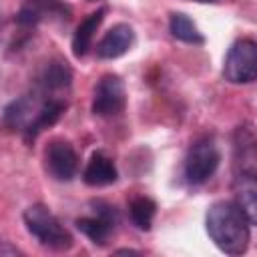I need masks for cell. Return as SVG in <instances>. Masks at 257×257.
Masks as SVG:
<instances>
[{"label":"cell","instance_id":"3","mask_svg":"<svg viewBox=\"0 0 257 257\" xmlns=\"http://www.w3.org/2000/svg\"><path fill=\"white\" fill-rule=\"evenodd\" d=\"M223 76L231 84H249L257 78V44L251 38H241L229 48Z\"/></svg>","mask_w":257,"mask_h":257},{"label":"cell","instance_id":"6","mask_svg":"<svg viewBox=\"0 0 257 257\" xmlns=\"http://www.w3.org/2000/svg\"><path fill=\"white\" fill-rule=\"evenodd\" d=\"M46 171L56 181H70L78 171V155L68 141L54 139L44 151Z\"/></svg>","mask_w":257,"mask_h":257},{"label":"cell","instance_id":"4","mask_svg":"<svg viewBox=\"0 0 257 257\" xmlns=\"http://www.w3.org/2000/svg\"><path fill=\"white\" fill-rule=\"evenodd\" d=\"M221 163V153L211 139L197 141L185 159V179L191 185H203L209 181Z\"/></svg>","mask_w":257,"mask_h":257},{"label":"cell","instance_id":"18","mask_svg":"<svg viewBox=\"0 0 257 257\" xmlns=\"http://www.w3.org/2000/svg\"><path fill=\"white\" fill-rule=\"evenodd\" d=\"M88 2H96V0H88Z\"/></svg>","mask_w":257,"mask_h":257},{"label":"cell","instance_id":"13","mask_svg":"<svg viewBox=\"0 0 257 257\" xmlns=\"http://www.w3.org/2000/svg\"><path fill=\"white\" fill-rule=\"evenodd\" d=\"M40 106V104H38ZM38 106L34 104V98L30 94L16 98L14 102H10L4 110V122L12 128V131H26V126L30 124V120L34 118Z\"/></svg>","mask_w":257,"mask_h":257},{"label":"cell","instance_id":"9","mask_svg":"<svg viewBox=\"0 0 257 257\" xmlns=\"http://www.w3.org/2000/svg\"><path fill=\"white\" fill-rule=\"evenodd\" d=\"M133 42H135V30H133V26H128L124 22H118L96 44V56L102 58V60L118 58L124 52H128V48L133 46Z\"/></svg>","mask_w":257,"mask_h":257},{"label":"cell","instance_id":"10","mask_svg":"<svg viewBox=\"0 0 257 257\" xmlns=\"http://www.w3.org/2000/svg\"><path fill=\"white\" fill-rule=\"evenodd\" d=\"M118 173H116V167L112 163L110 157H106L104 153L96 151L92 153L90 161L86 163L84 167V173H82V179L86 185L90 187H104V185H112L116 181Z\"/></svg>","mask_w":257,"mask_h":257},{"label":"cell","instance_id":"12","mask_svg":"<svg viewBox=\"0 0 257 257\" xmlns=\"http://www.w3.org/2000/svg\"><path fill=\"white\" fill-rule=\"evenodd\" d=\"M64 108H66V104H64L60 98H46V100L38 106V110H36L34 118L30 120V124L26 126L24 137H26V139H34L38 133H42V131L48 128V126H52V124L62 116Z\"/></svg>","mask_w":257,"mask_h":257},{"label":"cell","instance_id":"8","mask_svg":"<svg viewBox=\"0 0 257 257\" xmlns=\"http://www.w3.org/2000/svg\"><path fill=\"white\" fill-rule=\"evenodd\" d=\"M70 14V6L64 4L62 0H24L20 12L16 14V22L22 26H32L44 18L68 20Z\"/></svg>","mask_w":257,"mask_h":257},{"label":"cell","instance_id":"5","mask_svg":"<svg viewBox=\"0 0 257 257\" xmlns=\"http://www.w3.org/2000/svg\"><path fill=\"white\" fill-rule=\"evenodd\" d=\"M124 104H126V92L120 76L104 74L94 86L92 112L96 116H114L122 112Z\"/></svg>","mask_w":257,"mask_h":257},{"label":"cell","instance_id":"17","mask_svg":"<svg viewBox=\"0 0 257 257\" xmlns=\"http://www.w3.org/2000/svg\"><path fill=\"white\" fill-rule=\"evenodd\" d=\"M195 2H215V0H195Z\"/></svg>","mask_w":257,"mask_h":257},{"label":"cell","instance_id":"7","mask_svg":"<svg viewBox=\"0 0 257 257\" xmlns=\"http://www.w3.org/2000/svg\"><path fill=\"white\" fill-rule=\"evenodd\" d=\"M94 207V215L76 219V229L82 235H86L94 245H106L116 225V211L114 207L100 201Z\"/></svg>","mask_w":257,"mask_h":257},{"label":"cell","instance_id":"1","mask_svg":"<svg viewBox=\"0 0 257 257\" xmlns=\"http://www.w3.org/2000/svg\"><path fill=\"white\" fill-rule=\"evenodd\" d=\"M211 241L227 255H241L251 241V223L235 201H217L205 215Z\"/></svg>","mask_w":257,"mask_h":257},{"label":"cell","instance_id":"14","mask_svg":"<svg viewBox=\"0 0 257 257\" xmlns=\"http://www.w3.org/2000/svg\"><path fill=\"white\" fill-rule=\"evenodd\" d=\"M169 30L171 34L187 44H203L205 36L201 34V30L197 28V24L183 12H173L169 18Z\"/></svg>","mask_w":257,"mask_h":257},{"label":"cell","instance_id":"15","mask_svg":"<svg viewBox=\"0 0 257 257\" xmlns=\"http://www.w3.org/2000/svg\"><path fill=\"white\" fill-rule=\"evenodd\" d=\"M155 213H157V205L153 199L149 197H137L131 201L128 205V215H131V221L137 229L141 231H149L151 225H153V219H155Z\"/></svg>","mask_w":257,"mask_h":257},{"label":"cell","instance_id":"16","mask_svg":"<svg viewBox=\"0 0 257 257\" xmlns=\"http://www.w3.org/2000/svg\"><path fill=\"white\" fill-rule=\"evenodd\" d=\"M72 80V72L70 68L66 66V62H60V60H54L50 62L42 76H40V84L44 86V90H60V88H66Z\"/></svg>","mask_w":257,"mask_h":257},{"label":"cell","instance_id":"2","mask_svg":"<svg viewBox=\"0 0 257 257\" xmlns=\"http://www.w3.org/2000/svg\"><path fill=\"white\" fill-rule=\"evenodd\" d=\"M24 225L30 235L38 239L40 245L54 249V251H68L72 247V235L64 225L58 221V217L42 203L30 205L24 211Z\"/></svg>","mask_w":257,"mask_h":257},{"label":"cell","instance_id":"11","mask_svg":"<svg viewBox=\"0 0 257 257\" xmlns=\"http://www.w3.org/2000/svg\"><path fill=\"white\" fill-rule=\"evenodd\" d=\"M104 14H106V8H98L96 12L88 14V16L76 26V30H74V34H72V54H74L76 58H80V56H84V54L88 52V48H90V44H92V38H94V32H96L98 26L102 24Z\"/></svg>","mask_w":257,"mask_h":257}]
</instances>
